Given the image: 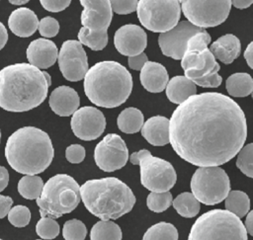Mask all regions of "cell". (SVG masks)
Returning <instances> with one entry per match:
<instances>
[{"label":"cell","instance_id":"cell-49","mask_svg":"<svg viewBox=\"0 0 253 240\" xmlns=\"http://www.w3.org/2000/svg\"><path fill=\"white\" fill-rule=\"evenodd\" d=\"M231 5L237 9H245L253 4V0H230Z\"/></svg>","mask_w":253,"mask_h":240},{"label":"cell","instance_id":"cell-1","mask_svg":"<svg viewBox=\"0 0 253 240\" xmlns=\"http://www.w3.org/2000/svg\"><path fill=\"white\" fill-rule=\"evenodd\" d=\"M247 123L240 106L216 92L195 94L180 104L169 120V142L185 161L219 166L243 147Z\"/></svg>","mask_w":253,"mask_h":240},{"label":"cell","instance_id":"cell-14","mask_svg":"<svg viewBox=\"0 0 253 240\" xmlns=\"http://www.w3.org/2000/svg\"><path fill=\"white\" fill-rule=\"evenodd\" d=\"M58 66L63 77L71 82L84 79L88 71L87 54L79 40H65L58 51Z\"/></svg>","mask_w":253,"mask_h":240},{"label":"cell","instance_id":"cell-15","mask_svg":"<svg viewBox=\"0 0 253 240\" xmlns=\"http://www.w3.org/2000/svg\"><path fill=\"white\" fill-rule=\"evenodd\" d=\"M204 31L205 29L199 28L189 21H182L171 30L159 35L158 43L160 49L168 57L176 60L182 59L188 40L194 35Z\"/></svg>","mask_w":253,"mask_h":240},{"label":"cell","instance_id":"cell-12","mask_svg":"<svg viewBox=\"0 0 253 240\" xmlns=\"http://www.w3.org/2000/svg\"><path fill=\"white\" fill-rule=\"evenodd\" d=\"M179 2L188 21L203 29L222 24L231 8L230 0H179Z\"/></svg>","mask_w":253,"mask_h":240},{"label":"cell","instance_id":"cell-54","mask_svg":"<svg viewBox=\"0 0 253 240\" xmlns=\"http://www.w3.org/2000/svg\"><path fill=\"white\" fill-rule=\"evenodd\" d=\"M0 240H2V239H0Z\"/></svg>","mask_w":253,"mask_h":240},{"label":"cell","instance_id":"cell-31","mask_svg":"<svg viewBox=\"0 0 253 240\" xmlns=\"http://www.w3.org/2000/svg\"><path fill=\"white\" fill-rule=\"evenodd\" d=\"M42 188V179L37 175H25L18 183L19 194L27 200H37L40 198Z\"/></svg>","mask_w":253,"mask_h":240},{"label":"cell","instance_id":"cell-51","mask_svg":"<svg viewBox=\"0 0 253 240\" xmlns=\"http://www.w3.org/2000/svg\"><path fill=\"white\" fill-rule=\"evenodd\" d=\"M251 96H252V99H253V90H252V92H251Z\"/></svg>","mask_w":253,"mask_h":240},{"label":"cell","instance_id":"cell-53","mask_svg":"<svg viewBox=\"0 0 253 240\" xmlns=\"http://www.w3.org/2000/svg\"><path fill=\"white\" fill-rule=\"evenodd\" d=\"M36 240H42V239H36Z\"/></svg>","mask_w":253,"mask_h":240},{"label":"cell","instance_id":"cell-50","mask_svg":"<svg viewBox=\"0 0 253 240\" xmlns=\"http://www.w3.org/2000/svg\"><path fill=\"white\" fill-rule=\"evenodd\" d=\"M30 0H9V2L13 5H24L28 3Z\"/></svg>","mask_w":253,"mask_h":240},{"label":"cell","instance_id":"cell-9","mask_svg":"<svg viewBox=\"0 0 253 240\" xmlns=\"http://www.w3.org/2000/svg\"><path fill=\"white\" fill-rule=\"evenodd\" d=\"M130 162L140 167V182L154 193L168 192L176 183L177 175L172 164L154 157L148 150L141 149L130 155Z\"/></svg>","mask_w":253,"mask_h":240},{"label":"cell","instance_id":"cell-32","mask_svg":"<svg viewBox=\"0 0 253 240\" xmlns=\"http://www.w3.org/2000/svg\"><path fill=\"white\" fill-rule=\"evenodd\" d=\"M176 227L168 222H158L149 227L144 233L142 240H178Z\"/></svg>","mask_w":253,"mask_h":240},{"label":"cell","instance_id":"cell-37","mask_svg":"<svg viewBox=\"0 0 253 240\" xmlns=\"http://www.w3.org/2000/svg\"><path fill=\"white\" fill-rule=\"evenodd\" d=\"M172 195L169 192H151L146 200L147 207L154 212H162L172 204Z\"/></svg>","mask_w":253,"mask_h":240},{"label":"cell","instance_id":"cell-41","mask_svg":"<svg viewBox=\"0 0 253 240\" xmlns=\"http://www.w3.org/2000/svg\"><path fill=\"white\" fill-rule=\"evenodd\" d=\"M65 157L70 163H81L85 158V148L80 144H71L65 150Z\"/></svg>","mask_w":253,"mask_h":240},{"label":"cell","instance_id":"cell-24","mask_svg":"<svg viewBox=\"0 0 253 240\" xmlns=\"http://www.w3.org/2000/svg\"><path fill=\"white\" fill-rule=\"evenodd\" d=\"M240 49V40L232 34L221 36L210 46V50L214 58L220 60L224 64L233 62V60L239 56Z\"/></svg>","mask_w":253,"mask_h":240},{"label":"cell","instance_id":"cell-46","mask_svg":"<svg viewBox=\"0 0 253 240\" xmlns=\"http://www.w3.org/2000/svg\"><path fill=\"white\" fill-rule=\"evenodd\" d=\"M243 55H244V58H245L247 64L249 65V67L253 69V41H251L247 45Z\"/></svg>","mask_w":253,"mask_h":240},{"label":"cell","instance_id":"cell-26","mask_svg":"<svg viewBox=\"0 0 253 240\" xmlns=\"http://www.w3.org/2000/svg\"><path fill=\"white\" fill-rule=\"evenodd\" d=\"M144 119L140 110L129 107L123 110L117 120L118 127L125 133H135L139 131L143 125Z\"/></svg>","mask_w":253,"mask_h":240},{"label":"cell","instance_id":"cell-43","mask_svg":"<svg viewBox=\"0 0 253 240\" xmlns=\"http://www.w3.org/2000/svg\"><path fill=\"white\" fill-rule=\"evenodd\" d=\"M148 61V58L144 52H141L134 56H128V66L133 70H141L143 65Z\"/></svg>","mask_w":253,"mask_h":240},{"label":"cell","instance_id":"cell-44","mask_svg":"<svg viewBox=\"0 0 253 240\" xmlns=\"http://www.w3.org/2000/svg\"><path fill=\"white\" fill-rule=\"evenodd\" d=\"M12 204H13L12 198L8 196L0 195V219L4 218L8 214L9 210L12 207Z\"/></svg>","mask_w":253,"mask_h":240},{"label":"cell","instance_id":"cell-28","mask_svg":"<svg viewBox=\"0 0 253 240\" xmlns=\"http://www.w3.org/2000/svg\"><path fill=\"white\" fill-rule=\"evenodd\" d=\"M90 240H122V230L111 220H100L91 228Z\"/></svg>","mask_w":253,"mask_h":240},{"label":"cell","instance_id":"cell-30","mask_svg":"<svg viewBox=\"0 0 253 240\" xmlns=\"http://www.w3.org/2000/svg\"><path fill=\"white\" fill-rule=\"evenodd\" d=\"M172 204L176 211L183 217L191 218L196 216L200 211V201L191 193H182L177 196Z\"/></svg>","mask_w":253,"mask_h":240},{"label":"cell","instance_id":"cell-48","mask_svg":"<svg viewBox=\"0 0 253 240\" xmlns=\"http://www.w3.org/2000/svg\"><path fill=\"white\" fill-rule=\"evenodd\" d=\"M8 40V32L5 26L0 22V50L5 46Z\"/></svg>","mask_w":253,"mask_h":240},{"label":"cell","instance_id":"cell-25","mask_svg":"<svg viewBox=\"0 0 253 240\" xmlns=\"http://www.w3.org/2000/svg\"><path fill=\"white\" fill-rule=\"evenodd\" d=\"M166 96L170 102L180 105L197 92L196 84L186 76H174L166 86Z\"/></svg>","mask_w":253,"mask_h":240},{"label":"cell","instance_id":"cell-4","mask_svg":"<svg viewBox=\"0 0 253 240\" xmlns=\"http://www.w3.org/2000/svg\"><path fill=\"white\" fill-rule=\"evenodd\" d=\"M84 92L91 103L103 108L124 104L132 90V77L117 61L105 60L94 64L84 76Z\"/></svg>","mask_w":253,"mask_h":240},{"label":"cell","instance_id":"cell-33","mask_svg":"<svg viewBox=\"0 0 253 240\" xmlns=\"http://www.w3.org/2000/svg\"><path fill=\"white\" fill-rule=\"evenodd\" d=\"M78 40L92 50H102L108 43V33H91L84 27L79 30Z\"/></svg>","mask_w":253,"mask_h":240},{"label":"cell","instance_id":"cell-42","mask_svg":"<svg viewBox=\"0 0 253 240\" xmlns=\"http://www.w3.org/2000/svg\"><path fill=\"white\" fill-rule=\"evenodd\" d=\"M40 3L48 12L57 13L66 9L71 3V0H40Z\"/></svg>","mask_w":253,"mask_h":240},{"label":"cell","instance_id":"cell-10","mask_svg":"<svg viewBox=\"0 0 253 240\" xmlns=\"http://www.w3.org/2000/svg\"><path fill=\"white\" fill-rule=\"evenodd\" d=\"M191 190L200 202L213 205L224 200L230 192L229 178L218 166L200 167L192 176Z\"/></svg>","mask_w":253,"mask_h":240},{"label":"cell","instance_id":"cell-20","mask_svg":"<svg viewBox=\"0 0 253 240\" xmlns=\"http://www.w3.org/2000/svg\"><path fill=\"white\" fill-rule=\"evenodd\" d=\"M48 104L52 112L56 115L69 117L78 110L80 98L73 88L63 85L55 88L51 92Z\"/></svg>","mask_w":253,"mask_h":240},{"label":"cell","instance_id":"cell-38","mask_svg":"<svg viewBox=\"0 0 253 240\" xmlns=\"http://www.w3.org/2000/svg\"><path fill=\"white\" fill-rule=\"evenodd\" d=\"M8 220L15 227H25L31 219V211L25 205H16L11 207L8 212Z\"/></svg>","mask_w":253,"mask_h":240},{"label":"cell","instance_id":"cell-23","mask_svg":"<svg viewBox=\"0 0 253 240\" xmlns=\"http://www.w3.org/2000/svg\"><path fill=\"white\" fill-rule=\"evenodd\" d=\"M142 136L154 146L169 143V120L162 116L149 118L141 127Z\"/></svg>","mask_w":253,"mask_h":240},{"label":"cell","instance_id":"cell-35","mask_svg":"<svg viewBox=\"0 0 253 240\" xmlns=\"http://www.w3.org/2000/svg\"><path fill=\"white\" fill-rule=\"evenodd\" d=\"M236 166L244 175L253 178V143L243 146L237 153Z\"/></svg>","mask_w":253,"mask_h":240},{"label":"cell","instance_id":"cell-21","mask_svg":"<svg viewBox=\"0 0 253 240\" xmlns=\"http://www.w3.org/2000/svg\"><path fill=\"white\" fill-rule=\"evenodd\" d=\"M39 19L34 11L27 7L14 10L8 18V27L14 35L20 38H29L38 30Z\"/></svg>","mask_w":253,"mask_h":240},{"label":"cell","instance_id":"cell-2","mask_svg":"<svg viewBox=\"0 0 253 240\" xmlns=\"http://www.w3.org/2000/svg\"><path fill=\"white\" fill-rule=\"evenodd\" d=\"M50 84V75L30 63L8 65L0 70V107L14 113L35 109L45 100Z\"/></svg>","mask_w":253,"mask_h":240},{"label":"cell","instance_id":"cell-16","mask_svg":"<svg viewBox=\"0 0 253 240\" xmlns=\"http://www.w3.org/2000/svg\"><path fill=\"white\" fill-rule=\"evenodd\" d=\"M70 126L76 137L86 141L94 140L104 132L106 119L97 108L85 106L76 110L72 115Z\"/></svg>","mask_w":253,"mask_h":240},{"label":"cell","instance_id":"cell-17","mask_svg":"<svg viewBox=\"0 0 253 240\" xmlns=\"http://www.w3.org/2000/svg\"><path fill=\"white\" fill-rule=\"evenodd\" d=\"M80 4L82 27L91 33H108L113 18L110 0H80Z\"/></svg>","mask_w":253,"mask_h":240},{"label":"cell","instance_id":"cell-13","mask_svg":"<svg viewBox=\"0 0 253 240\" xmlns=\"http://www.w3.org/2000/svg\"><path fill=\"white\" fill-rule=\"evenodd\" d=\"M96 165L105 172H114L123 168L128 160V150L124 139L116 134H107L95 147Z\"/></svg>","mask_w":253,"mask_h":240},{"label":"cell","instance_id":"cell-22","mask_svg":"<svg viewBox=\"0 0 253 240\" xmlns=\"http://www.w3.org/2000/svg\"><path fill=\"white\" fill-rule=\"evenodd\" d=\"M169 81L166 68L155 61H147L140 70V82L143 88L151 93L162 92Z\"/></svg>","mask_w":253,"mask_h":240},{"label":"cell","instance_id":"cell-36","mask_svg":"<svg viewBox=\"0 0 253 240\" xmlns=\"http://www.w3.org/2000/svg\"><path fill=\"white\" fill-rule=\"evenodd\" d=\"M87 235L85 224L79 219L67 220L62 228V236L65 240H84Z\"/></svg>","mask_w":253,"mask_h":240},{"label":"cell","instance_id":"cell-45","mask_svg":"<svg viewBox=\"0 0 253 240\" xmlns=\"http://www.w3.org/2000/svg\"><path fill=\"white\" fill-rule=\"evenodd\" d=\"M9 183V173L4 166H0V192H2Z\"/></svg>","mask_w":253,"mask_h":240},{"label":"cell","instance_id":"cell-6","mask_svg":"<svg viewBox=\"0 0 253 240\" xmlns=\"http://www.w3.org/2000/svg\"><path fill=\"white\" fill-rule=\"evenodd\" d=\"M211 40L206 30L194 35L188 40L181 59L185 76L204 88H216L222 82L218 74L220 66L208 47Z\"/></svg>","mask_w":253,"mask_h":240},{"label":"cell","instance_id":"cell-19","mask_svg":"<svg viewBox=\"0 0 253 240\" xmlns=\"http://www.w3.org/2000/svg\"><path fill=\"white\" fill-rule=\"evenodd\" d=\"M27 59L30 64L40 68L47 69L52 66L58 56L55 43L48 39H37L27 47Z\"/></svg>","mask_w":253,"mask_h":240},{"label":"cell","instance_id":"cell-5","mask_svg":"<svg viewBox=\"0 0 253 240\" xmlns=\"http://www.w3.org/2000/svg\"><path fill=\"white\" fill-rule=\"evenodd\" d=\"M80 198L88 211L101 220L118 219L135 203L130 188L115 177L85 182L80 186Z\"/></svg>","mask_w":253,"mask_h":240},{"label":"cell","instance_id":"cell-52","mask_svg":"<svg viewBox=\"0 0 253 240\" xmlns=\"http://www.w3.org/2000/svg\"><path fill=\"white\" fill-rule=\"evenodd\" d=\"M0 142H1V130H0Z\"/></svg>","mask_w":253,"mask_h":240},{"label":"cell","instance_id":"cell-29","mask_svg":"<svg viewBox=\"0 0 253 240\" xmlns=\"http://www.w3.org/2000/svg\"><path fill=\"white\" fill-rule=\"evenodd\" d=\"M224 200L226 210L232 212L239 218L245 216L250 209V200L242 191L229 192Z\"/></svg>","mask_w":253,"mask_h":240},{"label":"cell","instance_id":"cell-40","mask_svg":"<svg viewBox=\"0 0 253 240\" xmlns=\"http://www.w3.org/2000/svg\"><path fill=\"white\" fill-rule=\"evenodd\" d=\"M138 0H110L112 10L120 15L130 14L136 11Z\"/></svg>","mask_w":253,"mask_h":240},{"label":"cell","instance_id":"cell-11","mask_svg":"<svg viewBox=\"0 0 253 240\" xmlns=\"http://www.w3.org/2000/svg\"><path fill=\"white\" fill-rule=\"evenodd\" d=\"M136 13L145 29L161 34L178 24L181 5L179 0H138Z\"/></svg>","mask_w":253,"mask_h":240},{"label":"cell","instance_id":"cell-34","mask_svg":"<svg viewBox=\"0 0 253 240\" xmlns=\"http://www.w3.org/2000/svg\"><path fill=\"white\" fill-rule=\"evenodd\" d=\"M37 234L45 240H51L59 234V224L57 221L49 216L42 217L36 225Z\"/></svg>","mask_w":253,"mask_h":240},{"label":"cell","instance_id":"cell-39","mask_svg":"<svg viewBox=\"0 0 253 240\" xmlns=\"http://www.w3.org/2000/svg\"><path fill=\"white\" fill-rule=\"evenodd\" d=\"M38 30L44 38H53L59 32V24L57 20L52 17H44L39 22Z\"/></svg>","mask_w":253,"mask_h":240},{"label":"cell","instance_id":"cell-27","mask_svg":"<svg viewBox=\"0 0 253 240\" xmlns=\"http://www.w3.org/2000/svg\"><path fill=\"white\" fill-rule=\"evenodd\" d=\"M225 87L233 97H246L253 90V79L248 73H233L226 79Z\"/></svg>","mask_w":253,"mask_h":240},{"label":"cell","instance_id":"cell-18","mask_svg":"<svg viewBox=\"0 0 253 240\" xmlns=\"http://www.w3.org/2000/svg\"><path fill=\"white\" fill-rule=\"evenodd\" d=\"M114 44L121 54L134 56L143 52L145 49L147 36L143 29L137 25H125L116 31Z\"/></svg>","mask_w":253,"mask_h":240},{"label":"cell","instance_id":"cell-3","mask_svg":"<svg viewBox=\"0 0 253 240\" xmlns=\"http://www.w3.org/2000/svg\"><path fill=\"white\" fill-rule=\"evenodd\" d=\"M53 155L54 150L48 134L35 126L17 129L8 137L5 145L8 164L24 175L43 172L50 165Z\"/></svg>","mask_w":253,"mask_h":240},{"label":"cell","instance_id":"cell-7","mask_svg":"<svg viewBox=\"0 0 253 240\" xmlns=\"http://www.w3.org/2000/svg\"><path fill=\"white\" fill-rule=\"evenodd\" d=\"M80 187L69 175L57 174L49 178L43 188L37 204L42 217L58 218L73 211L80 202Z\"/></svg>","mask_w":253,"mask_h":240},{"label":"cell","instance_id":"cell-47","mask_svg":"<svg viewBox=\"0 0 253 240\" xmlns=\"http://www.w3.org/2000/svg\"><path fill=\"white\" fill-rule=\"evenodd\" d=\"M244 226H245L247 233H249L253 237V209L251 211H249V213L247 214Z\"/></svg>","mask_w":253,"mask_h":240},{"label":"cell","instance_id":"cell-8","mask_svg":"<svg viewBox=\"0 0 253 240\" xmlns=\"http://www.w3.org/2000/svg\"><path fill=\"white\" fill-rule=\"evenodd\" d=\"M188 240H247L241 219L225 209H211L193 224Z\"/></svg>","mask_w":253,"mask_h":240}]
</instances>
